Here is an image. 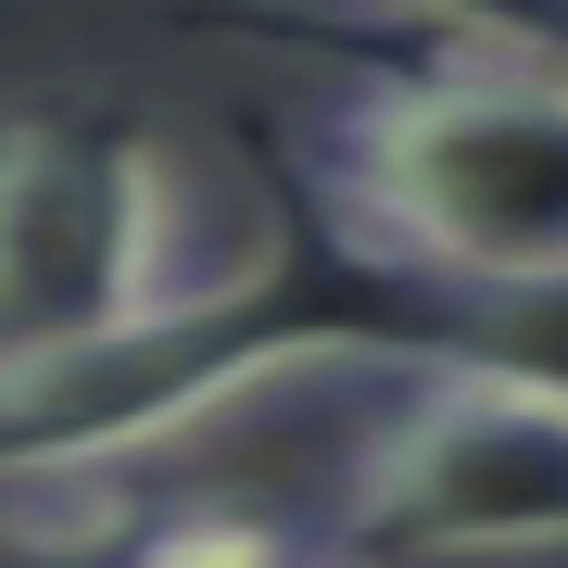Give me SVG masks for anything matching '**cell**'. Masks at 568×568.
Masks as SVG:
<instances>
[{"label": "cell", "mask_w": 568, "mask_h": 568, "mask_svg": "<svg viewBox=\"0 0 568 568\" xmlns=\"http://www.w3.org/2000/svg\"><path fill=\"white\" fill-rule=\"evenodd\" d=\"M429 39V63H530L568 77V0H392Z\"/></svg>", "instance_id": "cell-6"}, {"label": "cell", "mask_w": 568, "mask_h": 568, "mask_svg": "<svg viewBox=\"0 0 568 568\" xmlns=\"http://www.w3.org/2000/svg\"><path fill=\"white\" fill-rule=\"evenodd\" d=\"M316 215L366 265L443 291H518L568 265V77L405 63L316 126Z\"/></svg>", "instance_id": "cell-2"}, {"label": "cell", "mask_w": 568, "mask_h": 568, "mask_svg": "<svg viewBox=\"0 0 568 568\" xmlns=\"http://www.w3.org/2000/svg\"><path fill=\"white\" fill-rule=\"evenodd\" d=\"M126 568H342V556L291 544V530H265V518H164Z\"/></svg>", "instance_id": "cell-7"}, {"label": "cell", "mask_w": 568, "mask_h": 568, "mask_svg": "<svg viewBox=\"0 0 568 568\" xmlns=\"http://www.w3.org/2000/svg\"><path fill=\"white\" fill-rule=\"evenodd\" d=\"M417 366H493V379L568 405V265L556 278H518V291H480L455 328H417Z\"/></svg>", "instance_id": "cell-5"}, {"label": "cell", "mask_w": 568, "mask_h": 568, "mask_svg": "<svg viewBox=\"0 0 568 568\" xmlns=\"http://www.w3.org/2000/svg\"><path fill=\"white\" fill-rule=\"evenodd\" d=\"M342 530L392 568L568 556V405L493 366H417V392L354 443Z\"/></svg>", "instance_id": "cell-4"}, {"label": "cell", "mask_w": 568, "mask_h": 568, "mask_svg": "<svg viewBox=\"0 0 568 568\" xmlns=\"http://www.w3.org/2000/svg\"><path fill=\"white\" fill-rule=\"evenodd\" d=\"M178 178L140 114H13L0 126V379L89 354L190 291Z\"/></svg>", "instance_id": "cell-3"}, {"label": "cell", "mask_w": 568, "mask_h": 568, "mask_svg": "<svg viewBox=\"0 0 568 568\" xmlns=\"http://www.w3.org/2000/svg\"><path fill=\"white\" fill-rule=\"evenodd\" d=\"M366 342H417L405 304H392V265H366L342 227H304V241H265L227 278H190L164 316L114 328L89 354L13 366L0 379V493H89L102 467L178 443V429L227 417L241 392L291 379V366L366 354Z\"/></svg>", "instance_id": "cell-1"}]
</instances>
